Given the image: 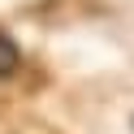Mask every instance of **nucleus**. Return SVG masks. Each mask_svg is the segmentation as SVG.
<instances>
[{
  "label": "nucleus",
  "mask_w": 134,
  "mask_h": 134,
  "mask_svg": "<svg viewBox=\"0 0 134 134\" xmlns=\"http://www.w3.org/2000/svg\"><path fill=\"white\" fill-rule=\"evenodd\" d=\"M18 61H22V52H18V43H13L4 30H0V82L4 78H13V69H18Z\"/></svg>",
  "instance_id": "f257e3e1"
},
{
  "label": "nucleus",
  "mask_w": 134,
  "mask_h": 134,
  "mask_svg": "<svg viewBox=\"0 0 134 134\" xmlns=\"http://www.w3.org/2000/svg\"><path fill=\"white\" fill-rule=\"evenodd\" d=\"M130 125H134V121H130Z\"/></svg>",
  "instance_id": "f03ea898"
}]
</instances>
